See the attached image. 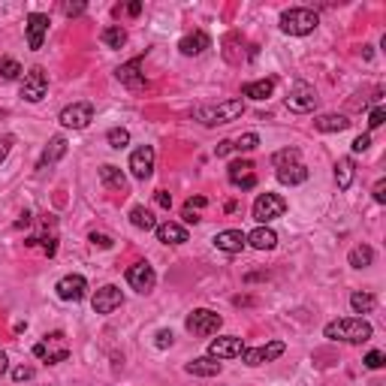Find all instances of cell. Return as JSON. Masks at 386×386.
Segmentation results:
<instances>
[{
	"mask_svg": "<svg viewBox=\"0 0 386 386\" xmlns=\"http://www.w3.org/2000/svg\"><path fill=\"white\" fill-rule=\"evenodd\" d=\"M368 145H371V136H368V133H363V136H356V139H353V154H363V151H368Z\"/></svg>",
	"mask_w": 386,
	"mask_h": 386,
	"instance_id": "cell-40",
	"label": "cell"
},
{
	"mask_svg": "<svg viewBox=\"0 0 386 386\" xmlns=\"http://www.w3.org/2000/svg\"><path fill=\"white\" fill-rule=\"evenodd\" d=\"M130 224L136 229H145V233H151V229H157V218L151 215V211L145 209V205H133L130 209Z\"/></svg>",
	"mask_w": 386,
	"mask_h": 386,
	"instance_id": "cell-29",
	"label": "cell"
},
{
	"mask_svg": "<svg viewBox=\"0 0 386 386\" xmlns=\"http://www.w3.org/2000/svg\"><path fill=\"white\" fill-rule=\"evenodd\" d=\"M260 145V136L257 133H244L239 139H233V148L235 151H253V148Z\"/></svg>",
	"mask_w": 386,
	"mask_h": 386,
	"instance_id": "cell-37",
	"label": "cell"
},
{
	"mask_svg": "<svg viewBox=\"0 0 386 386\" xmlns=\"http://www.w3.org/2000/svg\"><path fill=\"white\" fill-rule=\"evenodd\" d=\"M6 368H10V359H6V353H3V350H0V377H3V374H6Z\"/></svg>",
	"mask_w": 386,
	"mask_h": 386,
	"instance_id": "cell-51",
	"label": "cell"
},
{
	"mask_svg": "<svg viewBox=\"0 0 386 386\" xmlns=\"http://www.w3.org/2000/svg\"><path fill=\"white\" fill-rule=\"evenodd\" d=\"M100 39H103L106 48H121V46L127 43V30L121 28V24H109V28L100 34Z\"/></svg>",
	"mask_w": 386,
	"mask_h": 386,
	"instance_id": "cell-32",
	"label": "cell"
},
{
	"mask_svg": "<svg viewBox=\"0 0 386 386\" xmlns=\"http://www.w3.org/2000/svg\"><path fill=\"white\" fill-rule=\"evenodd\" d=\"M275 91V79H260V81H248L242 88V97H251V100H269Z\"/></svg>",
	"mask_w": 386,
	"mask_h": 386,
	"instance_id": "cell-28",
	"label": "cell"
},
{
	"mask_svg": "<svg viewBox=\"0 0 386 386\" xmlns=\"http://www.w3.org/2000/svg\"><path fill=\"white\" fill-rule=\"evenodd\" d=\"M184 371L193 374V377H218L220 371H224V365L211 356H200V359H193V363H187Z\"/></svg>",
	"mask_w": 386,
	"mask_h": 386,
	"instance_id": "cell-21",
	"label": "cell"
},
{
	"mask_svg": "<svg viewBox=\"0 0 386 386\" xmlns=\"http://www.w3.org/2000/svg\"><path fill=\"white\" fill-rule=\"evenodd\" d=\"M314 127L320 133H341L350 127V121L347 115H320V118H314Z\"/></svg>",
	"mask_w": 386,
	"mask_h": 386,
	"instance_id": "cell-27",
	"label": "cell"
},
{
	"mask_svg": "<svg viewBox=\"0 0 386 386\" xmlns=\"http://www.w3.org/2000/svg\"><path fill=\"white\" fill-rule=\"evenodd\" d=\"M184 326L191 335H196V338H209V335H215L220 326H224V317L209 311V308H196L193 314L184 320Z\"/></svg>",
	"mask_w": 386,
	"mask_h": 386,
	"instance_id": "cell-5",
	"label": "cell"
},
{
	"mask_svg": "<svg viewBox=\"0 0 386 386\" xmlns=\"http://www.w3.org/2000/svg\"><path fill=\"white\" fill-rule=\"evenodd\" d=\"M64 12L67 15H81L85 12V3H64Z\"/></svg>",
	"mask_w": 386,
	"mask_h": 386,
	"instance_id": "cell-47",
	"label": "cell"
},
{
	"mask_svg": "<svg viewBox=\"0 0 386 386\" xmlns=\"http://www.w3.org/2000/svg\"><path fill=\"white\" fill-rule=\"evenodd\" d=\"M184 220H187V224H200V215H196V209L184 205Z\"/></svg>",
	"mask_w": 386,
	"mask_h": 386,
	"instance_id": "cell-48",
	"label": "cell"
},
{
	"mask_svg": "<svg viewBox=\"0 0 386 386\" xmlns=\"http://www.w3.org/2000/svg\"><path fill=\"white\" fill-rule=\"evenodd\" d=\"M235 148H233V139H224V142H218V148H215V154L218 157H226V154H233Z\"/></svg>",
	"mask_w": 386,
	"mask_h": 386,
	"instance_id": "cell-44",
	"label": "cell"
},
{
	"mask_svg": "<svg viewBox=\"0 0 386 386\" xmlns=\"http://www.w3.org/2000/svg\"><path fill=\"white\" fill-rule=\"evenodd\" d=\"M278 182L281 184H305L308 182V166L305 163H293V166H284V169H278Z\"/></svg>",
	"mask_w": 386,
	"mask_h": 386,
	"instance_id": "cell-26",
	"label": "cell"
},
{
	"mask_svg": "<svg viewBox=\"0 0 386 386\" xmlns=\"http://www.w3.org/2000/svg\"><path fill=\"white\" fill-rule=\"evenodd\" d=\"M215 248L224 253H242L248 248V235H244L242 229H220L215 235Z\"/></svg>",
	"mask_w": 386,
	"mask_h": 386,
	"instance_id": "cell-17",
	"label": "cell"
},
{
	"mask_svg": "<svg viewBox=\"0 0 386 386\" xmlns=\"http://www.w3.org/2000/svg\"><path fill=\"white\" fill-rule=\"evenodd\" d=\"M209 46H211L209 34H205V30H193V34L182 37V43H178V52H182L184 57H196V55H202Z\"/></svg>",
	"mask_w": 386,
	"mask_h": 386,
	"instance_id": "cell-19",
	"label": "cell"
},
{
	"mask_svg": "<svg viewBox=\"0 0 386 386\" xmlns=\"http://www.w3.org/2000/svg\"><path fill=\"white\" fill-rule=\"evenodd\" d=\"M106 142H109L112 148H127V145H130V130H124V127H112L109 133H106Z\"/></svg>",
	"mask_w": 386,
	"mask_h": 386,
	"instance_id": "cell-36",
	"label": "cell"
},
{
	"mask_svg": "<svg viewBox=\"0 0 386 386\" xmlns=\"http://www.w3.org/2000/svg\"><path fill=\"white\" fill-rule=\"evenodd\" d=\"M187 205H191V209H205L209 200H205V196H193V200H187Z\"/></svg>",
	"mask_w": 386,
	"mask_h": 386,
	"instance_id": "cell-49",
	"label": "cell"
},
{
	"mask_svg": "<svg viewBox=\"0 0 386 386\" xmlns=\"http://www.w3.org/2000/svg\"><path fill=\"white\" fill-rule=\"evenodd\" d=\"M157 242L163 244H184L187 242V229L182 224H172V220H166V224H157Z\"/></svg>",
	"mask_w": 386,
	"mask_h": 386,
	"instance_id": "cell-22",
	"label": "cell"
},
{
	"mask_svg": "<svg viewBox=\"0 0 386 386\" xmlns=\"http://www.w3.org/2000/svg\"><path fill=\"white\" fill-rule=\"evenodd\" d=\"M21 64L15 57H0V81H15L21 79Z\"/></svg>",
	"mask_w": 386,
	"mask_h": 386,
	"instance_id": "cell-34",
	"label": "cell"
},
{
	"mask_svg": "<svg viewBox=\"0 0 386 386\" xmlns=\"http://www.w3.org/2000/svg\"><path fill=\"white\" fill-rule=\"evenodd\" d=\"M293 163H302V160H299V151H296V148H284V151H275V157H272V166H275V169L293 166Z\"/></svg>",
	"mask_w": 386,
	"mask_h": 386,
	"instance_id": "cell-35",
	"label": "cell"
},
{
	"mask_svg": "<svg viewBox=\"0 0 386 386\" xmlns=\"http://www.w3.org/2000/svg\"><path fill=\"white\" fill-rule=\"evenodd\" d=\"M363 363H365V368H371V371H377V368H383V363H386V356H383L380 350H371V353H368V356L363 359Z\"/></svg>",
	"mask_w": 386,
	"mask_h": 386,
	"instance_id": "cell-38",
	"label": "cell"
},
{
	"mask_svg": "<svg viewBox=\"0 0 386 386\" xmlns=\"http://www.w3.org/2000/svg\"><path fill=\"white\" fill-rule=\"evenodd\" d=\"M242 115H244V100H224L211 106H196L193 121H200L202 127H220V124H233Z\"/></svg>",
	"mask_w": 386,
	"mask_h": 386,
	"instance_id": "cell-2",
	"label": "cell"
},
{
	"mask_svg": "<svg viewBox=\"0 0 386 386\" xmlns=\"http://www.w3.org/2000/svg\"><path fill=\"white\" fill-rule=\"evenodd\" d=\"M154 148L151 145H139L133 154H130V172H133V178L139 182H148V178L154 175Z\"/></svg>",
	"mask_w": 386,
	"mask_h": 386,
	"instance_id": "cell-12",
	"label": "cell"
},
{
	"mask_svg": "<svg viewBox=\"0 0 386 386\" xmlns=\"http://www.w3.org/2000/svg\"><path fill=\"white\" fill-rule=\"evenodd\" d=\"M100 182H103V187H109V191H115V193L127 191V175L118 166H112V163L100 166Z\"/></svg>",
	"mask_w": 386,
	"mask_h": 386,
	"instance_id": "cell-23",
	"label": "cell"
},
{
	"mask_svg": "<svg viewBox=\"0 0 386 386\" xmlns=\"http://www.w3.org/2000/svg\"><path fill=\"white\" fill-rule=\"evenodd\" d=\"M127 12H130V15H139V12H142V3H130Z\"/></svg>",
	"mask_w": 386,
	"mask_h": 386,
	"instance_id": "cell-52",
	"label": "cell"
},
{
	"mask_svg": "<svg viewBox=\"0 0 386 386\" xmlns=\"http://www.w3.org/2000/svg\"><path fill=\"white\" fill-rule=\"evenodd\" d=\"M91 242L100 244V248H112V239L109 235H103V233H91Z\"/></svg>",
	"mask_w": 386,
	"mask_h": 386,
	"instance_id": "cell-46",
	"label": "cell"
},
{
	"mask_svg": "<svg viewBox=\"0 0 386 386\" xmlns=\"http://www.w3.org/2000/svg\"><path fill=\"white\" fill-rule=\"evenodd\" d=\"M46 34H48V15L30 12L28 15V46H30V52H39V48H43Z\"/></svg>",
	"mask_w": 386,
	"mask_h": 386,
	"instance_id": "cell-18",
	"label": "cell"
},
{
	"mask_svg": "<svg viewBox=\"0 0 386 386\" xmlns=\"http://www.w3.org/2000/svg\"><path fill=\"white\" fill-rule=\"evenodd\" d=\"M353 175H356V169H353L350 157H341L338 163H335V182H338V191H350Z\"/></svg>",
	"mask_w": 386,
	"mask_h": 386,
	"instance_id": "cell-30",
	"label": "cell"
},
{
	"mask_svg": "<svg viewBox=\"0 0 386 386\" xmlns=\"http://www.w3.org/2000/svg\"><path fill=\"white\" fill-rule=\"evenodd\" d=\"M226 178H229V184L239 187V191H253V187H257V172H253V163L251 160L229 163Z\"/></svg>",
	"mask_w": 386,
	"mask_h": 386,
	"instance_id": "cell-14",
	"label": "cell"
},
{
	"mask_svg": "<svg viewBox=\"0 0 386 386\" xmlns=\"http://www.w3.org/2000/svg\"><path fill=\"white\" fill-rule=\"evenodd\" d=\"M248 244H251V248H257V251H272L278 244V233H275V229H269V226H257L248 235Z\"/></svg>",
	"mask_w": 386,
	"mask_h": 386,
	"instance_id": "cell-25",
	"label": "cell"
},
{
	"mask_svg": "<svg viewBox=\"0 0 386 386\" xmlns=\"http://www.w3.org/2000/svg\"><path fill=\"white\" fill-rule=\"evenodd\" d=\"M121 305H124V293H121V287H115V284L100 287L91 299L94 314H112V311H118Z\"/></svg>",
	"mask_w": 386,
	"mask_h": 386,
	"instance_id": "cell-11",
	"label": "cell"
},
{
	"mask_svg": "<svg viewBox=\"0 0 386 386\" xmlns=\"http://www.w3.org/2000/svg\"><path fill=\"white\" fill-rule=\"evenodd\" d=\"M287 344L284 341H269V344H260V347H244L242 353V363L257 368V365H266V363H275L278 356H284Z\"/></svg>",
	"mask_w": 386,
	"mask_h": 386,
	"instance_id": "cell-9",
	"label": "cell"
},
{
	"mask_svg": "<svg viewBox=\"0 0 386 386\" xmlns=\"http://www.w3.org/2000/svg\"><path fill=\"white\" fill-rule=\"evenodd\" d=\"M383 121H386V109H383V106H377V109H371V115H368V127H380L383 124Z\"/></svg>",
	"mask_w": 386,
	"mask_h": 386,
	"instance_id": "cell-39",
	"label": "cell"
},
{
	"mask_svg": "<svg viewBox=\"0 0 386 386\" xmlns=\"http://www.w3.org/2000/svg\"><path fill=\"white\" fill-rule=\"evenodd\" d=\"M374 202H377V205H383V202H386V182H383V178L374 184Z\"/></svg>",
	"mask_w": 386,
	"mask_h": 386,
	"instance_id": "cell-45",
	"label": "cell"
},
{
	"mask_svg": "<svg viewBox=\"0 0 386 386\" xmlns=\"http://www.w3.org/2000/svg\"><path fill=\"white\" fill-rule=\"evenodd\" d=\"M157 202L163 205V209H169V205H172V196H169L166 191H160V193H157Z\"/></svg>",
	"mask_w": 386,
	"mask_h": 386,
	"instance_id": "cell-50",
	"label": "cell"
},
{
	"mask_svg": "<svg viewBox=\"0 0 386 386\" xmlns=\"http://www.w3.org/2000/svg\"><path fill=\"white\" fill-rule=\"evenodd\" d=\"M12 145H15V139H12V136H0V163H3L6 157H10Z\"/></svg>",
	"mask_w": 386,
	"mask_h": 386,
	"instance_id": "cell-42",
	"label": "cell"
},
{
	"mask_svg": "<svg viewBox=\"0 0 386 386\" xmlns=\"http://www.w3.org/2000/svg\"><path fill=\"white\" fill-rule=\"evenodd\" d=\"M172 341H175L172 329H160V332H157V341H154V344H157V347L163 350V347H172Z\"/></svg>",
	"mask_w": 386,
	"mask_h": 386,
	"instance_id": "cell-43",
	"label": "cell"
},
{
	"mask_svg": "<svg viewBox=\"0 0 386 386\" xmlns=\"http://www.w3.org/2000/svg\"><path fill=\"white\" fill-rule=\"evenodd\" d=\"M244 353V341L235 338V335H224V338H215L209 344V356L211 359H235Z\"/></svg>",
	"mask_w": 386,
	"mask_h": 386,
	"instance_id": "cell-16",
	"label": "cell"
},
{
	"mask_svg": "<svg viewBox=\"0 0 386 386\" xmlns=\"http://www.w3.org/2000/svg\"><path fill=\"white\" fill-rule=\"evenodd\" d=\"M127 284L133 287L136 293H151L154 284H157V272H154L148 262H133L127 269Z\"/></svg>",
	"mask_w": 386,
	"mask_h": 386,
	"instance_id": "cell-13",
	"label": "cell"
},
{
	"mask_svg": "<svg viewBox=\"0 0 386 386\" xmlns=\"http://www.w3.org/2000/svg\"><path fill=\"white\" fill-rule=\"evenodd\" d=\"M284 211H287V200H284V196H278V193H260L257 202H253V209H251V215H253V220H257V224L266 226L269 220L284 218Z\"/></svg>",
	"mask_w": 386,
	"mask_h": 386,
	"instance_id": "cell-6",
	"label": "cell"
},
{
	"mask_svg": "<svg viewBox=\"0 0 386 386\" xmlns=\"http://www.w3.org/2000/svg\"><path fill=\"white\" fill-rule=\"evenodd\" d=\"M46 94H48V76H46V70L43 67H30L28 73H24V79H21V100L39 103Z\"/></svg>",
	"mask_w": 386,
	"mask_h": 386,
	"instance_id": "cell-8",
	"label": "cell"
},
{
	"mask_svg": "<svg viewBox=\"0 0 386 386\" xmlns=\"http://www.w3.org/2000/svg\"><path fill=\"white\" fill-rule=\"evenodd\" d=\"M347 262L353 269H368L374 262V248H371V244H356V248L350 251Z\"/></svg>",
	"mask_w": 386,
	"mask_h": 386,
	"instance_id": "cell-31",
	"label": "cell"
},
{
	"mask_svg": "<svg viewBox=\"0 0 386 386\" xmlns=\"http://www.w3.org/2000/svg\"><path fill=\"white\" fill-rule=\"evenodd\" d=\"M57 296H61L64 302H81L88 296V281L81 275H64L61 281H57Z\"/></svg>",
	"mask_w": 386,
	"mask_h": 386,
	"instance_id": "cell-15",
	"label": "cell"
},
{
	"mask_svg": "<svg viewBox=\"0 0 386 386\" xmlns=\"http://www.w3.org/2000/svg\"><path fill=\"white\" fill-rule=\"evenodd\" d=\"M323 335L329 341H344V344H365L368 338L374 335V326L363 317H341V320H332L326 323Z\"/></svg>",
	"mask_w": 386,
	"mask_h": 386,
	"instance_id": "cell-1",
	"label": "cell"
},
{
	"mask_svg": "<svg viewBox=\"0 0 386 386\" xmlns=\"http://www.w3.org/2000/svg\"><path fill=\"white\" fill-rule=\"evenodd\" d=\"M34 374H37V371H34L30 365H19V368L12 371V380H15V383H21V380H30Z\"/></svg>",
	"mask_w": 386,
	"mask_h": 386,
	"instance_id": "cell-41",
	"label": "cell"
},
{
	"mask_svg": "<svg viewBox=\"0 0 386 386\" xmlns=\"http://www.w3.org/2000/svg\"><path fill=\"white\" fill-rule=\"evenodd\" d=\"M317 103H320V97L314 91V85H308V81H296V85L290 88V94H287V109L290 112H299V115H305V112H314L317 109Z\"/></svg>",
	"mask_w": 386,
	"mask_h": 386,
	"instance_id": "cell-7",
	"label": "cell"
},
{
	"mask_svg": "<svg viewBox=\"0 0 386 386\" xmlns=\"http://www.w3.org/2000/svg\"><path fill=\"white\" fill-rule=\"evenodd\" d=\"M34 356L43 359V363L55 365V363H64L70 356V344H67V335L64 332H52L46 335L39 344H34Z\"/></svg>",
	"mask_w": 386,
	"mask_h": 386,
	"instance_id": "cell-4",
	"label": "cell"
},
{
	"mask_svg": "<svg viewBox=\"0 0 386 386\" xmlns=\"http://www.w3.org/2000/svg\"><path fill=\"white\" fill-rule=\"evenodd\" d=\"M57 121H61L64 127H70V130H85L94 121V103H88V100L73 103V106H67V109L61 112V118Z\"/></svg>",
	"mask_w": 386,
	"mask_h": 386,
	"instance_id": "cell-10",
	"label": "cell"
},
{
	"mask_svg": "<svg viewBox=\"0 0 386 386\" xmlns=\"http://www.w3.org/2000/svg\"><path fill=\"white\" fill-rule=\"evenodd\" d=\"M139 67H142V57H133L130 64H124V67H118V79L124 81L127 88H142V85H145V76L139 73Z\"/></svg>",
	"mask_w": 386,
	"mask_h": 386,
	"instance_id": "cell-24",
	"label": "cell"
},
{
	"mask_svg": "<svg viewBox=\"0 0 386 386\" xmlns=\"http://www.w3.org/2000/svg\"><path fill=\"white\" fill-rule=\"evenodd\" d=\"M374 305H377V299L371 293H365V290H356L350 296V308L356 311V314H371Z\"/></svg>",
	"mask_w": 386,
	"mask_h": 386,
	"instance_id": "cell-33",
	"label": "cell"
},
{
	"mask_svg": "<svg viewBox=\"0 0 386 386\" xmlns=\"http://www.w3.org/2000/svg\"><path fill=\"white\" fill-rule=\"evenodd\" d=\"M64 154H67V139H64V136H52V139H48V145H46V151H43V157H39V163H37V169L43 172L48 166H55Z\"/></svg>",
	"mask_w": 386,
	"mask_h": 386,
	"instance_id": "cell-20",
	"label": "cell"
},
{
	"mask_svg": "<svg viewBox=\"0 0 386 386\" xmlns=\"http://www.w3.org/2000/svg\"><path fill=\"white\" fill-rule=\"evenodd\" d=\"M320 24V15L308 6H293V10H284L281 12V30L290 37H308L314 34Z\"/></svg>",
	"mask_w": 386,
	"mask_h": 386,
	"instance_id": "cell-3",
	"label": "cell"
}]
</instances>
